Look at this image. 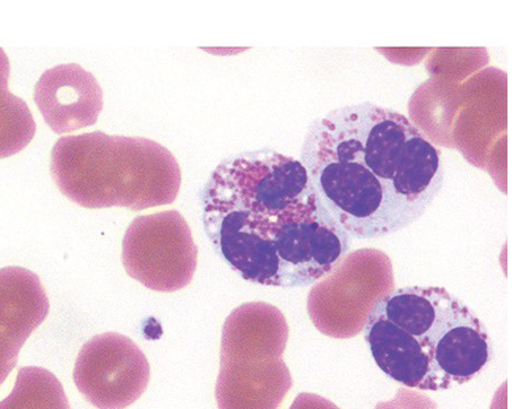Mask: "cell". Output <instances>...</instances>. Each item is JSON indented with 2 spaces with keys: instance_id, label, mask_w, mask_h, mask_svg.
<instances>
[{
  "instance_id": "obj_14",
  "label": "cell",
  "mask_w": 512,
  "mask_h": 409,
  "mask_svg": "<svg viewBox=\"0 0 512 409\" xmlns=\"http://www.w3.org/2000/svg\"><path fill=\"white\" fill-rule=\"evenodd\" d=\"M290 409H340L324 397L315 394L302 393L295 398Z\"/></svg>"
},
{
  "instance_id": "obj_2",
  "label": "cell",
  "mask_w": 512,
  "mask_h": 409,
  "mask_svg": "<svg viewBox=\"0 0 512 409\" xmlns=\"http://www.w3.org/2000/svg\"><path fill=\"white\" fill-rule=\"evenodd\" d=\"M201 200L207 237L238 274L265 272L276 231L320 202L301 161L268 147L223 160Z\"/></svg>"
},
{
  "instance_id": "obj_5",
  "label": "cell",
  "mask_w": 512,
  "mask_h": 409,
  "mask_svg": "<svg viewBox=\"0 0 512 409\" xmlns=\"http://www.w3.org/2000/svg\"><path fill=\"white\" fill-rule=\"evenodd\" d=\"M121 260L128 275L147 289L171 293L192 283L198 249L185 217L164 211L130 223Z\"/></svg>"
},
{
  "instance_id": "obj_4",
  "label": "cell",
  "mask_w": 512,
  "mask_h": 409,
  "mask_svg": "<svg viewBox=\"0 0 512 409\" xmlns=\"http://www.w3.org/2000/svg\"><path fill=\"white\" fill-rule=\"evenodd\" d=\"M289 326L283 313L265 302L242 304L222 329L219 409H279L293 380L283 361Z\"/></svg>"
},
{
  "instance_id": "obj_12",
  "label": "cell",
  "mask_w": 512,
  "mask_h": 409,
  "mask_svg": "<svg viewBox=\"0 0 512 409\" xmlns=\"http://www.w3.org/2000/svg\"><path fill=\"white\" fill-rule=\"evenodd\" d=\"M0 409H71L62 384L46 369L22 368Z\"/></svg>"
},
{
  "instance_id": "obj_11",
  "label": "cell",
  "mask_w": 512,
  "mask_h": 409,
  "mask_svg": "<svg viewBox=\"0 0 512 409\" xmlns=\"http://www.w3.org/2000/svg\"><path fill=\"white\" fill-rule=\"evenodd\" d=\"M10 75V60L0 48V159L23 151L37 130L28 104L8 91Z\"/></svg>"
},
{
  "instance_id": "obj_10",
  "label": "cell",
  "mask_w": 512,
  "mask_h": 409,
  "mask_svg": "<svg viewBox=\"0 0 512 409\" xmlns=\"http://www.w3.org/2000/svg\"><path fill=\"white\" fill-rule=\"evenodd\" d=\"M363 335L373 360L390 379L407 388L446 389L419 342L378 313H369Z\"/></svg>"
},
{
  "instance_id": "obj_7",
  "label": "cell",
  "mask_w": 512,
  "mask_h": 409,
  "mask_svg": "<svg viewBox=\"0 0 512 409\" xmlns=\"http://www.w3.org/2000/svg\"><path fill=\"white\" fill-rule=\"evenodd\" d=\"M149 361L132 339L106 333L86 343L77 356L74 381L80 393L99 409H125L149 386Z\"/></svg>"
},
{
  "instance_id": "obj_9",
  "label": "cell",
  "mask_w": 512,
  "mask_h": 409,
  "mask_svg": "<svg viewBox=\"0 0 512 409\" xmlns=\"http://www.w3.org/2000/svg\"><path fill=\"white\" fill-rule=\"evenodd\" d=\"M34 101L46 124L62 135L97 124L103 92L97 78L80 65H59L42 74Z\"/></svg>"
},
{
  "instance_id": "obj_1",
  "label": "cell",
  "mask_w": 512,
  "mask_h": 409,
  "mask_svg": "<svg viewBox=\"0 0 512 409\" xmlns=\"http://www.w3.org/2000/svg\"><path fill=\"white\" fill-rule=\"evenodd\" d=\"M300 161L321 202L354 239L409 228L445 181L441 151L422 130L401 112L369 101L316 119Z\"/></svg>"
},
{
  "instance_id": "obj_8",
  "label": "cell",
  "mask_w": 512,
  "mask_h": 409,
  "mask_svg": "<svg viewBox=\"0 0 512 409\" xmlns=\"http://www.w3.org/2000/svg\"><path fill=\"white\" fill-rule=\"evenodd\" d=\"M47 293L37 274L22 267L0 269V386L14 370L21 348L49 315Z\"/></svg>"
},
{
  "instance_id": "obj_13",
  "label": "cell",
  "mask_w": 512,
  "mask_h": 409,
  "mask_svg": "<svg viewBox=\"0 0 512 409\" xmlns=\"http://www.w3.org/2000/svg\"><path fill=\"white\" fill-rule=\"evenodd\" d=\"M437 404L427 396L409 389H399L390 402L379 403L376 409H437Z\"/></svg>"
},
{
  "instance_id": "obj_3",
  "label": "cell",
  "mask_w": 512,
  "mask_h": 409,
  "mask_svg": "<svg viewBox=\"0 0 512 409\" xmlns=\"http://www.w3.org/2000/svg\"><path fill=\"white\" fill-rule=\"evenodd\" d=\"M50 170L59 190L90 210L125 207L140 212L176 202L181 170L163 145L143 137L102 132L60 138Z\"/></svg>"
},
{
  "instance_id": "obj_6",
  "label": "cell",
  "mask_w": 512,
  "mask_h": 409,
  "mask_svg": "<svg viewBox=\"0 0 512 409\" xmlns=\"http://www.w3.org/2000/svg\"><path fill=\"white\" fill-rule=\"evenodd\" d=\"M393 267L387 259L375 271H362L346 256L324 281L311 290L308 312L319 332L334 338L359 335L369 313L386 294L394 291Z\"/></svg>"
}]
</instances>
